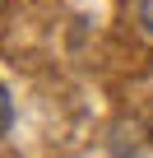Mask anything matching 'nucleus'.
<instances>
[{
    "instance_id": "1",
    "label": "nucleus",
    "mask_w": 153,
    "mask_h": 158,
    "mask_svg": "<svg viewBox=\"0 0 153 158\" xmlns=\"http://www.w3.org/2000/svg\"><path fill=\"white\" fill-rule=\"evenodd\" d=\"M10 121H14V102H10V93H5V84H0V135L10 130Z\"/></svg>"
},
{
    "instance_id": "2",
    "label": "nucleus",
    "mask_w": 153,
    "mask_h": 158,
    "mask_svg": "<svg viewBox=\"0 0 153 158\" xmlns=\"http://www.w3.org/2000/svg\"><path fill=\"white\" fill-rule=\"evenodd\" d=\"M139 28L153 37V0H139Z\"/></svg>"
}]
</instances>
